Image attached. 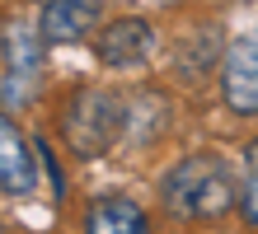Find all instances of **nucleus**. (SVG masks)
<instances>
[{"mask_svg":"<svg viewBox=\"0 0 258 234\" xmlns=\"http://www.w3.org/2000/svg\"><path fill=\"white\" fill-rule=\"evenodd\" d=\"M42 28L28 19H10L5 24V66H0V89H5V108L33 103L38 80H42Z\"/></svg>","mask_w":258,"mask_h":234,"instance_id":"7ed1b4c3","label":"nucleus"},{"mask_svg":"<svg viewBox=\"0 0 258 234\" xmlns=\"http://www.w3.org/2000/svg\"><path fill=\"white\" fill-rule=\"evenodd\" d=\"M94 56L99 66L108 70H132V66H146L150 56H155V28H150L146 19H113L103 24L94 33Z\"/></svg>","mask_w":258,"mask_h":234,"instance_id":"39448f33","label":"nucleus"},{"mask_svg":"<svg viewBox=\"0 0 258 234\" xmlns=\"http://www.w3.org/2000/svg\"><path fill=\"white\" fill-rule=\"evenodd\" d=\"M239 215L258 229V136L244 145V192H239Z\"/></svg>","mask_w":258,"mask_h":234,"instance_id":"1a4fd4ad","label":"nucleus"},{"mask_svg":"<svg viewBox=\"0 0 258 234\" xmlns=\"http://www.w3.org/2000/svg\"><path fill=\"white\" fill-rule=\"evenodd\" d=\"M80 234H150V220L146 211L136 206L132 197H94L85 206V220H80Z\"/></svg>","mask_w":258,"mask_h":234,"instance_id":"0eeeda50","label":"nucleus"},{"mask_svg":"<svg viewBox=\"0 0 258 234\" xmlns=\"http://www.w3.org/2000/svg\"><path fill=\"white\" fill-rule=\"evenodd\" d=\"M33 150H38V160H42V169H47V183H52V192H56V201L66 197V169H61V160H56V150H52V140L47 136H38L33 140Z\"/></svg>","mask_w":258,"mask_h":234,"instance_id":"9d476101","label":"nucleus"},{"mask_svg":"<svg viewBox=\"0 0 258 234\" xmlns=\"http://www.w3.org/2000/svg\"><path fill=\"white\" fill-rule=\"evenodd\" d=\"M94 24H99V0H42V10H38L42 38L56 42V47L89 38Z\"/></svg>","mask_w":258,"mask_h":234,"instance_id":"423d86ee","label":"nucleus"},{"mask_svg":"<svg viewBox=\"0 0 258 234\" xmlns=\"http://www.w3.org/2000/svg\"><path fill=\"white\" fill-rule=\"evenodd\" d=\"M221 103L235 117H258V38H235L221 56Z\"/></svg>","mask_w":258,"mask_h":234,"instance_id":"20e7f679","label":"nucleus"},{"mask_svg":"<svg viewBox=\"0 0 258 234\" xmlns=\"http://www.w3.org/2000/svg\"><path fill=\"white\" fill-rule=\"evenodd\" d=\"M56 127H61V140H66L71 154H80V160H99V154H108L113 140L122 136V127H127V103L117 99L113 89L85 85V89H75L71 99L61 103Z\"/></svg>","mask_w":258,"mask_h":234,"instance_id":"f03ea898","label":"nucleus"},{"mask_svg":"<svg viewBox=\"0 0 258 234\" xmlns=\"http://www.w3.org/2000/svg\"><path fill=\"white\" fill-rule=\"evenodd\" d=\"M160 206L178 225H211L235 211V174L221 154H183L160 178Z\"/></svg>","mask_w":258,"mask_h":234,"instance_id":"f257e3e1","label":"nucleus"},{"mask_svg":"<svg viewBox=\"0 0 258 234\" xmlns=\"http://www.w3.org/2000/svg\"><path fill=\"white\" fill-rule=\"evenodd\" d=\"M33 183H38V164L28 154V140L14 127V117H5L0 122V187H5V197H28Z\"/></svg>","mask_w":258,"mask_h":234,"instance_id":"6e6552de","label":"nucleus"}]
</instances>
